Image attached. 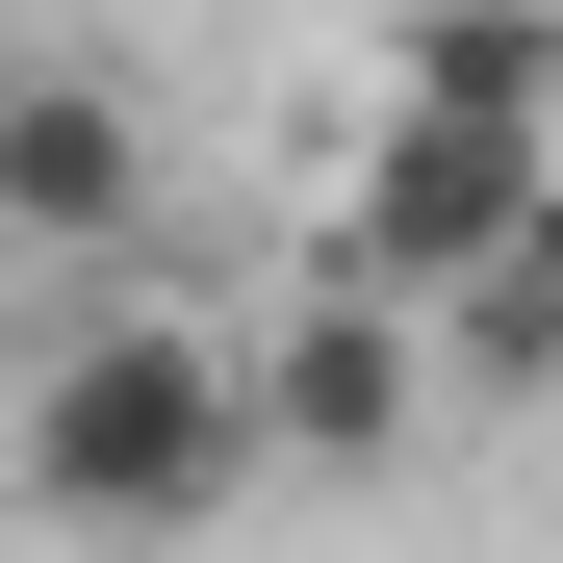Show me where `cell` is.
<instances>
[{"mask_svg": "<svg viewBox=\"0 0 563 563\" xmlns=\"http://www.w3.org/2000/svg\"><path fill=\"white\" fill-rule=\"evenodd\" d=\"M435 410V308H385V282H282V333H256V435H282V487H385Z\"/></svg>", "mask_w": 563, "mask_h": 563, "instance_id": "cell-3", "label": "cell"}, {"mask_svg": "<svg viewBox=\"0 0 563 563\" xmlns=\"http://www.w3.org/2000/svg\"><path fill=\"white\" fill-rule=\"evenodd\" d=\"M154 206H179V154H154V77L129 52H0V282H103L154 256Z\"/></svg>", "mask_w": 563, "mask_h": 563, "instance_id": "cell-2", "label": "cell"}, {"mask_svg": "<svg viewBox=\"0 0 563 563\" xmlns=\"http://www.w3.org/2000/svg\"><path fill=\"white\" fill-rule=\"evenodd\" d=\"M282 487V435H256V333L206 308H52L26 333V385H0V512H26L52 563H179V538H231Z\"/></svg>", "mask_w": 563, "mask_h": 563, "instance_id": "cell-1", "label": "cell"}, {"mask_svg": "<svg viewBox=\"0 0 563 563\" xmlns=\"http://www.w3.org/2000/svg\"><path fill=\"white\" fill-rule=\"evenodd\" d=\"M385 103H410V129H538V154H563V0H410V26H385Z\"/></svg>", "mask_w": 563, "mask_h": 563, "instance_id": "cell-4", "label": "cell"}, {"mask_svg": "<svg viewBox=\"0 0 563 563\" xmlns=\"http://www.w3.org/2000/svg\"><path fill=\"white\" fill-rule=\"evenodd\" d=\"M461 358H487V385H563V231L487 282V308H461Z\"/></svg>", "mask_w": 563, "mask_h": 563, "instance_id": "cell-5", "label": "cell"}]
</instances>
